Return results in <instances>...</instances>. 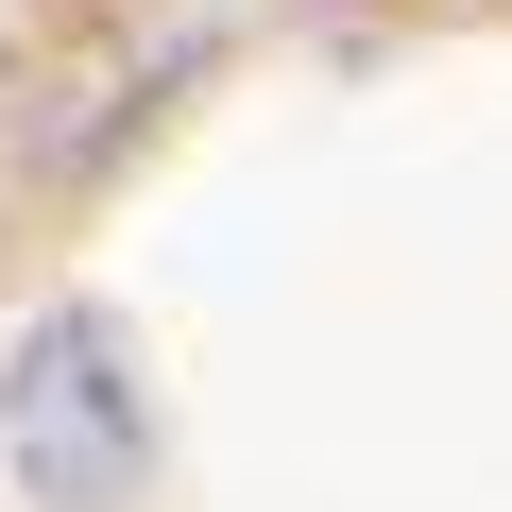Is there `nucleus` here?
<instances>
[{"label": "nucleus", "instance_id": "nucleus-1", "mask_svg": "<svg viewBox=\"0 0 512 512\" xmlns=\"http://www.w3.org/2000/svg\"><path fill=\"white\" fill-rule=\"evenodd\" d=\"M0 444H18L35 512H120L154 478V410H137V342L103 308H35L0 359Z\"/></svg>", "mask_w": 512, "mask_h": 512}]
</instances>
